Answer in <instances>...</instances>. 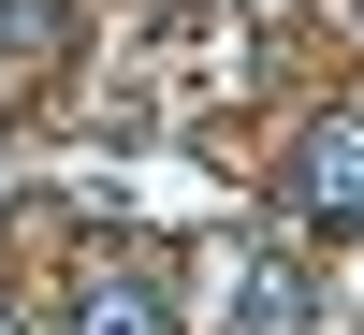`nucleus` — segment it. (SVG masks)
I'll return each instance as SVG.
<instances>
[{
  "label": "nucleus",
  "instance_id": "obj_1",
  "mask_svg": "<svg viewBox=\"0 0 364 335\" xmlns=\"http://www.w3.org/2000/svg\"><path fill=\"white\" fill-rule=\"evenodd\" d=\"M58 335H175V292H161V262H102V277L58 307Z\"/></svg>",
  "mask_w": 364,
  "mask_h": 335
},
{
  "label": "nucleus",
  "instance_id": "obj_2",
  "mask_svg": "<svg viewBox=\"0 0 364 335\" xmlns=\"http://www.w3.org/2000/svg\"><path fill=\"white\" fill-rule=\"evenodd\" d=\"M306 204L321 219H364V117H336V132L306 146Z\"/></svg>",
  "mask_w": 364,
  "mask_h": 335
},
{
  "label": "nucleus",
  "instance_id": "obj_3",
  "mask_svg": "<svg viewBox=\"0 0 364 335\" xmlns=\"http://www.w3.org/2000/svg\"><path fill=\"white\" fill-rule=\"evenodd\" d=\"M0 44H15V58H58V44H73V0H0Z\"/></svg>",
  "mask_w": 364,
  "mask_h": 335
}]
</instances>
